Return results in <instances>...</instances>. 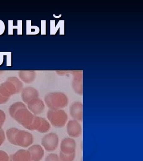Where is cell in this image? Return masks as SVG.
I'll use <instances>...</instances> for the list:
<instances>
[{"mask_svg":"<svg viewBox=\"0 0 143 161\" xmlns=\"http://www.w3.org/2000/svg\"><path fill=\"white\" fill-rule=\"evenodd\" d=\"M44 102L49 109H62L68 105L69 98L63 92H49L46 94Z\"/></svg>","mask_w":143,"mask_h":161,"instance_id":"1","label":"cell"},{"mask_svg":"<svg viewBox=\"0 0 143 161\" xmlns=\"http://www.w3.org/2000/svg\"><path fill=\"white\" fill-rule=\"evenodd\" d=\"M23 84L16 77H9L0 85V93L4 97L10 98L22 90Z\"/></svg>","mask_w":143,"mask_h":161,"instance_id":"2","label":"cell"},{"mask_svg":"<svg viewBox=\"0 0 143 161\" xmlns=\"http://www.w3.org/2000/svg\"><path fill=\"white\" fill-rule=\"evenodd\" d=\"M47 118L53 127L58 128L64 127L68 120V114L62 109L48 110Z\"/></svg>","mask_w":143,"mask_h":161,"instance_id":"3","label":"cell"},{"mask_svg":"<svg viewBox=\"0 0 143 161\" xmlns=\"http://www.w3.org/2000/svg\"><path fill=\"white\" fill-rule=\"evenodd\" d=\"M35 116L26 106L18 110L13 118L24 128L28 129L34 121Z\"/></svg>","mask_w":143,"mask_h":161,"instance_id":"4","label":"cell"},{"mask_svg":"<svg viewBox=\"0 0 143 161\" xmlns=\"http://www.w3.org/2000/svg\"><path fill=\"white\" fill-rule=\"evenodd\" d=\"M41 144L47 152H53L57 149L59 144V138L56 133L49 132L41 140Z\"/></svg>","mask_w":143,"mask_h":161,"instance_id":"5","label":"cell"},{"mask_svg":"<svg viewBox=\"0 0 143 161\" xmlns=\"http://www.w3.org/2000/svg\"><path fill=\"white\" fill-rule=\"evenodd\" d=\"M34 142L33 135L30 132L18 130L14 138V144L22 147H30Z\"/></svg>","mask_w":143,"mask_h":161,"instance_id":"6","label":"cell"},{"mask_svg":"<svg viewBox=\"0 0 143 161\" xmlns=\"http://www.w3.org/2000/svg\"><path fill=\"white\" fill-rule=\"evenodd\" d=\"M28 130L36 131L40 133H46L50 131V124L45 118L35 115L34 121Z\"/></svg>","mask_w":143,"mask_h":161,"instance_id":"7","label":"cell"},{"mask_svg":"<svg viewBox=\"0 0 143 161\" xmlns=\"http://www.w3.org/2000/svg\"><path fill=\"white\" fill-rule=\"evenodd\" d=\"M66 130L70 138H78L82 134V129L78 121L76 120H70L67 122Z\"/></svg>","mask_w":143,"mask_h":161,"instance_id":"8","label":"cell"},{"mask_svg":"<svg viewBox=\"0 0 143 161\" xmlns=\"http://www.w3.org/2000/svg\"><path fill=\"white\" fill-rule=\"evenodd\" d=\"M60 152L64 154L70 155L75 153L76 148V143L74 138L70 137L64 138L61 142Z\"/></svg>","mask_w":143,"mask_h":161,"instance_id":"9","label":"cell"},{"mask_svg":"<svg viewBox=\"0 0 143 161\" xmlns=\"http://www.w3.org/2000/svg\"><path fill=\"white\" fill-rule=\"evenodd\" d=\"M27 104L29 110L34 115H40L45 109V104L39 98L33 99Z\"/></svg>","mask_w":143,"mask_h":161,"instance_id":"10","label":"cell"},{"mask_svg":"<svg viewBox=\"0 0 143 161\" xmlns=\"http://www.w3.org/2000/svg\"><path fill=\"white\" fill-rule=\"evenodd\" d=\"M70 114L72 118L77 121L83 120V104L82 102H76L70 107Z\"/></svg>","mask_w":143,"mask_h":161,"instance_id":"11","label":"cell"},{"mask_svg":"<svg viewBox=\"0 0 143 161\" xmlns=\"http://www.w3.org/2000/svg\"><path fill=\"white\" fill-rule=\"evenodd\" d=\"M21 97L23 103L27 104L29 101L39 98V92L34 87L28 86L22 89Z\"/></svg>","mask_w":143,"mask_h":161,"instance_id":"12","label":"cell"},{"mask_svg":"<svg viewBox=\"0 0 143 161\" xmlns=\"http://www.w3.org/2000/svg\"><path fill=\"white\" fill-rule=\"evenodd\" d=\"M74 80L72 81V87L74 92L80 96H82L83 88H82V72L74 71Z\"/></svg>","mask_w":143,"mask_h":161,"instance_id":"13","label":"cell"},{"mask_svg":"<svg viewBox=\"0 0 143 161\" xmlns=\"http://www.w3.org/2000/svg\"><path fill=\"white\" fill-rule=\"evenodd\" d=\"M28 151L30 154L32 161H41L44 156V150L41 146L38 144L30 146Z\"/></svg>","mask_w":143,"mask_h":161,"instance_id":"14","label":"cell"},{"mask_svg":"<svg viewBox=\"0 0 143 161\" xmlns=\"http://www.w3.org/2000/svg\"><path fill=\"white\" fill-rule=\"evenodd\" d=\"M31 157L28 150H19L15 153L9 156L8 161H30Z\"/></svg>","mask_w":143,"mask_h":161,"instance_id":"15","label":"cell"},{"mask_svg":"<svg viewBox=\"0 0 143 161\" xmlns=\"http://www.w3.org/2000/svg\"><path fill=\"white\" fill-rule=\"evenodd\" d=\"M19 76L22 82L26 84L33 82L36 78V72L33 70H20Z\"/></svg>","mask_w":143,"mask_h":161,"instance_id":"16","label":"cell"},{"mask_svg":"<svg viewBox=\"0 0 143 161\" xmlns=\"http://www.w3.org/2000/svg\"><path fill=\"white\" fill-rule=\"evenodd\" d=\"M24 107H26V105L23 102H16L12 104L9 108V110H8L10 116L13 118L17 110Z\"/></svg>","mask_w":143,"mask_h":161,"instance_id":"17","label":"cell"},{"mask_svg":"<svg viewBox=\"0 0 143 161\" xmlns=\"http://www.w3.org/2000/svg\"><path fill=\"white\" fill-rule=\"evenodd\" d=\"M19 129L16 128H11L7 130L6 136L8 142L12 144H14V138Z\"/></svg>","mask_w":143,"mask_h":161,"instance_id":"18","label":"cell"},{"mask_svg":"<svg viewBox=\"0 0 143 161\" xmlns=\"http://www.w3.org/2000/svg\"><path fill=\"white\" fill-rule=\"evenodd\" d=\"M75 155L76 153H74L72 154H70V155H67V154H64L62 152H60L59 153V159L60 161H74L75 159Z\"/></svg>","mask_w":143,"mask_h":161,"instance_id":"19","label":"cell"},{"mask_svg":"<svg viewBox=\"0 0 143 161\" xmlns=\"http://www.w3.org/2000/svg\"><path fill=\"white\" fill-rule=\"evenodd\" d=\"M13 21L12 20H9L8 21V34H13V30L14 28H18L17 27H19L21 24H22V21H18V25L17 26H13ZM18 34H22V29L18 28Z\"/></svg>","mask_w":143,"mask_h":161,"instance_id":"20","label":"cell"},{"mask_svg":"<svg viewBox=\"0 0 143 161\" xmlns=\"http://www.w3.org/2000/svg\"><path fill=\"white\" fill-rule=\"evenodd\" d=\"M45 161H60V160L57 154L52 153L46 157Z\"/></svg>","mask_w":143,"mask_h":161,"instance_id":"21","label":"cell"},{"mask_svg":"<svg viewBox=\"0 0 143 161\" xmlns=\"http://www.w3.org/2000/svg\"><path fill=\"white\" fill-rule=\"evenodd\" d=\"M6 118V114L3 110H0V130L2 129L4 124L5 123Z\"/></svg>","mask_w":143,"mask_h":161,"instance_id":"22","label":"cell"},{"mask_svg":"<svg viewBox=\"0 0 143 161\" xmlns=\"http://www.w3.org/2000/svg\"><path fill=\"white\" fill-rule=\"evenodd\" d=\"M9 156L3 150H0V161H8Z\"/></svg>","mask_w":143,"mask_h":161,"instance_id":"23","label":"cell"},{"mask_svg":"<svg viewBox=\"0 0 143 161\" xmlns=\"http://www.w3.org/2000/svg\"><path fill=\"white\" fill-rule=\"evenodd\" d=\"M7 56V66H11L12 65V53L11 52H6Z\"/></svg>","mask_w":143,"mask_h":161,"instance_id":"24","label":"cell"},{"mask_svg":"<svg viewBox=\"0 0 143 161\" xmlns=\"http://www.w3.org/2000/svg\"><path fill=\"white\" fill-rule=\"evenodd\" d=\"M6 140V136L5 132L3 129L0 130V146Z\"/></svg>","mask_w":143,"mask_h":161,"instance_id":"25","label":"cell"},{"mask_svg":"<svg viewBox=\"0 0 143 161\" xmlns=\"http://www.w3.org/2000/svg\"><path fill=\"white\" fill-rule=\"evenodd\" d=\"M10 98L6 97L3 96L1 93H0V104L6 103V102L9 100Z\"/></svg>","mask_w":143,"mask_h":161,"instance_id":"26","label":"cell"},{"mask_svg":"<svg viewBox=\"0 0 143 161\" xmlns=\"http://www.w3.org/2000/svg\"><path fill=\"white\" fill-rule=\"evenodd\" d=\"M5 31V24L0 20V35L3 34Z\"/></svg>","mask_w":143,"mask_h":161,"instance_id":"27","label":"cell"},{"mask_svg":"<svg viewBox=\"0 0 143 161\" xmlns=\"http://www.w3.org/2000/svg\"><path fill=\"white\" fill-rule=\"evenodd\" d=\"M6 55V52H0V66L3 64L4 57Z\"/></svg>","mask_w":143,"mask_h":161,"instance_id":"28","label":"cell"},{"mask_svg":"<svg viewBox=\"0 0 143 161\" xmlns=\"http://www.w3.org/2000/svg\"><path fill=\"white\" fill-rule=\"evenodd\" d=\"M3 72H2V71H0V75L1 74H3Z\"/></svg>","mask_w":143,"mask_h":161,"instance_id":"29","label":"cell"},{"mask_svg":"<svg viewBox=\"0 0 143 161\" xmlns=\"http://www.w3.org/2000/svg\"><path fill=\"white\" fill-rule=\"evenodd\" d=\"M32 161V160H31V161Z\"/></svg>","mask_w":143,"mask_h":161,"instance_id":"30","label":"cell"}]
</instances>
